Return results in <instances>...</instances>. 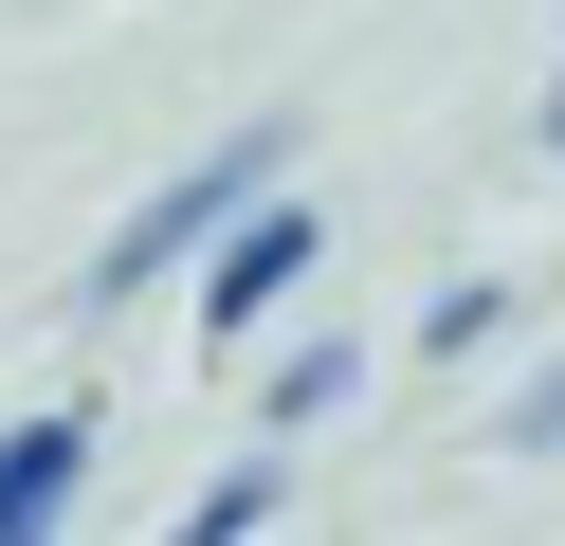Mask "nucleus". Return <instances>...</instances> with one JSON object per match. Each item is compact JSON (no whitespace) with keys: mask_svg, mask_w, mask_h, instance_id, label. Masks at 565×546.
<instances>
[{"mask_svg":"<svg viewBox=\"0 0 565 546\" xmlns=\"http://www.w3.org/2000/svg\"><path fill=\"white\" fill-rule=\"evenodd\" d=\"M547 146H565V92H547Z\"/></svg>","mask_w":565,"mask_h":546,"instance_id":"6","label":"nucleus"},{"mask_svg":"<svg viewBox=\"0 0 565 546\" xmlns=\"http://www.w3.org/2000/svg\"><path fill=\"white\" fill-rule=\"evenodd\" d=\"M529 456H565V383H529Z\"/></svg>","mask_w":565,"mask_h":546,"instance_id":"5","label":"nucleus"},{"mask_svg":"<svg viewBox=\"0 0 565 546\" xmlns=\"http://www.w3.org/2000/svg\"><path fill=\"white\" fill-rule=\"evenodd\" d=\"M310 274V201H237L220 274H201V346H237V328H274V291Z\"/></svg>","mask_w":565,"mask_h":546,"instance_id":"2","label":"nucleus"},{"mask_svg":"<svg viewBox=\"0 0 565 546\" xmlns=\"http://www.w3.org/2000/svg\"><path fill=\"white\" fill-rule=\"evenodd\" d=\"M74 473H92V419H74V400H55V419H0V546L55 528V510H74Z\"/></svg>","mask_w":565,"mask_h":546,"instance_id":"3","label":"nucleus"},{"mask_svg":"<svg viewBox=\"0 0 565 546\" xmlns=\"http://www.w3.org/2000/svg\"><path fill=\"white\" fill-rule=\"evenodd\" d=\"M237 528H274V473H220V492H183V546H237Z\"/></svg>","mask_w":565,"mask_h":546,"instance_id":"4","label":"nucleus"},{"mask_svg":"<svg viewBox=\"0 0 565 546\" xmlns=\"http://www.w3.org/2000/svg\"><path fill=\"white\" fill-rule=\"evenodd\" d=\"M274 164H292V128H237V146H220V164H183V182H164V201H147V218H128V237H110V291H147V274H164V255H201V237H220V218H237V201H256V182H274Z\"/></svg>","mask_w":565,"mask_h":546,"instance_id":"1","label":"nucleus"}]
</instances>
